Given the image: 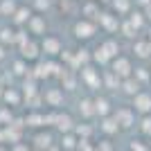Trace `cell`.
<instances>
[{
  "instance_id": "1",
  "label": "cell",
  "mask_w": 151,
  "mask_h": 151,
  "mask_svg": "<svg viewBox=\"0 0 151 151\" xmlns=\"http://www.w3.org/2000/svg\"><path fill=\"white\" fill-rule=\"evenodd\" d=\"M133 106H135V111L138 113H151V95L147 93H138L135 97H133Z\"/></svg>"
},
{
  "instance_id": "2",
  "label": "cell",
  "mask_w": 151,
  "mask_h": 151,
  "mask_svg": "<svg viewBox=\"0 0 151 151\" xmlns=\"http://www.w3.org/2000/svg\"><path fill=\"white\" fill-rule=\"evenodd\" d=\"M113 72H115L117 77H124V79H129V75H131V61H129V59H124V57L115 59V63H113Z\"/></svg>"
},
{
  "instance_id": "3",
  "label": "cell",
  "mask_w": 151,
  "mask_h": 151,
  "mask_svg": "<svg viewBox=\"0 0 151 151\" xmlns=\"http://www.w3.org/2000/svg\"><path fill=\"white\" fill-rule=\"evenodd\" d=\"M113 117L117 120V124H120L122 129H131V126H133V111H131V108H120Z\"/></svg>"
},
{
  "instance_id": "4",
  "label": "cell",
  "mask_w": 151,
  "mask_h": 151,
  "mask_svg": "<svg viewBox=\"0 0 151 151\" xmlns=\"http://www.w3.org/2000/svg\"><path fill=\"white\" fill-rule=\"evenodd\" d=\"M75 34H77V38H90L95 34V25L88 23V20H81V23L75 25Z\"/></svg>"
},
{
  "instance_id": "5",
  "label": "cell",
  "mask_w": 151,
  "mask_h": 151,
  "mask_svg": "<svg viewBox=\"0 0 151 151\" xmlns=\"http://www.w3.org/2000/svg\"><path fill=\"white\" fill-rule=\"evenodd\" d=\"M52 142H54V140H52V133H38L36 138H34V147H36L38 151H47V149H52Z\"/></svg>"
},
{
  "instance_id": "6",
  "label": "cell",
  "mask_w": 151,
  "mask_h": 151,
  "mask_svg": "<svg viewBox=\"0 0 151 151\" xmlns=\"http://www.w3.org/2000/svg\"><path fill=\"white\" fill-rule=\"evenodd\" d=\"M57 129H59L61 133H70L72 129H75V124H72V117H70V115H65V113L59 115V117H57Z\"/></svg>"
},
{
  "instance_id": "7",
  "label": "cell",
  "mask_w": 151,
  "mask_h": 151,
  "mask_svg": "<svg viewBox=\"0 0 151 151\" xmlns=\"http://www.w3.org/2000/svg\"><path fill=\"white\" fill-rule=\"evenodd\" d=\"M117 129H120V124H117V120H115V117H101V131L106 133V135L117 133Z\"/></svg>"
},
{
  "instance_id": "8",
  "label": "cell",
  "mask_w": 151,
  "mask_h": 151,
  "mask_svg": "<svg viewBox=\"0 0 151 151\" xmlns=\"http://www.w3.org/2000/svg\"><path fill=\"white\" fill-rule=\"evenodd\" d=\"M20 50H23V57L29 59V61H34V59L38 57V47H36V43H32V41L23 43V45H20Z\"/></svg>"
},
{
  "instance_id": "9",
  "label": "cell",
  "mask_w": 151,
  "mask_h": 151,
  "mask_svg": "<svg viewBox=\"0 0 151 151\" xmlns=\"http://www.w3.org/2000/svg\"><path fill=\"white\" fill-rule=\"evenodd\" d=\"M45 101L50 104V106H59L63 101V95H61V90L59 88H52V90H47L45 93Z\"/></svg>"
},
{
  "instance_id": "10",
  "label": "cell",
  "mask_w": 151,
  "mask_h": 151,
  "mask_svg": "<svg viewBox=\"0 0 151 151\" xmlns=\"http://www.w3.org/2000/svg\"><path fill=\"white\" fill-rule=\"evenodd\" d=\"M79 113L83 115V117H93L97 111H95V101H90V99H81L79 101Z\"/></svg>"
},
{
  "instance_id": "11",
  "label": "cell",
  "mask_w": 151,
  "mask_h": 151,
  "mask_svg": "<svg viewBox=\"0 0 151 151\" xmlns=\"http://www.w3.org/2000/svg\"><path fill=\"white\" fill-rule=\"evenodd\" d=\"M133 50H135V54H138L140 59H147L151 54V41H138Z\"/></svg>"
},
{
  "instance_id": "12",
  "label": "cell",
  "mask_w": 151,
  "mask_h": 151,
  "mask_svg": "<svg viewBox=\"0 0 151 151\" xmlns=\"http://www.w3.org/2000/svg\"><path fill=\"white\" fill-rule=\"evenodd\" d=\"M95 111H97L101 117H108V113H111V104H108V99L97 97V99H95Z\"/></svg>"
},
{
  "instance_id": "13",
  "label": "cell",
  "mask_w": 151,
  "mask_h": 151,
  "mask_svg": "<svg viewBox=\"0 0 151 151\" xmlns=\"http://www.w3.org/2000/svg\"><path fill=\"white\" fill-rule=\"evenodd\" d=\"M29 29H32V34H43V32H45V20L41 18V16H32Z\"/></svg>"
},
{
  "instance_id": "14",
  "label": "cell",
  "mask_w": 151,
  "mask_h": 151,
  "mask_svg": "<svg viewBox=\"0 0 151 151\" xmlns=\"http://www.w3.org/2000/svg\"><path fill=\"white\" fill-rule=\"evenodd\" d=\"M77 145H79V140H77L72 133H65V135H63V142H61V149H63V151L77 149Z\"/></svg>"
},
{
  "instance_id": "15",
  "label": "cell",
  "mask_w": 151,
  "mask_h": 151,
  "mask_svg": "<svg viewBox=\"0 0 151 151\" xmlns=\"http://www.w3.org/2000/svg\"><path fill=\"white\" fill-rule=\"evenodd\" d=\"M122 88H124V93H126V95H133V97H135V95L140 93V83L135 81V79H124Z\"/></svg>"
},
{
  "instance_id": "16",
  "label": "cell",
  "mask_w": 151,
  "mask_h": 151,
  "mask_svg": "<svg viewBox=\"0 0 151 151\" xmlns=\"http://www.w3.org/2000/svg\"><path fill=\"white\" fill-rule=\"evenodd\" d=\"M43 50L47 52V54H59L61 45H59L57 38H45V41H43Z\"/></svg>"
},
{
  "instance_id": "17",
  "label": "cell",
  "mask_w": 151,
  "mask_h": 151,
  "mask_svg": "<svg viewBox=\"0 0 151 151\" xmlns=\"http://www.w3.org/2000/svg\"><path fill=\"white\" fill-rule=\"evenodd\" d=\"M99 20H101V25L106 27L108 32H115V29H117V25H120V23H117V20H115L113 16H111V14H101V16H99Z\"/></svg>"
},
{
  "instance_id": "18",
  "label": "cell",
  "mask_w": 151,
  "mask_h": 151,
  "mask_svg": "<svg viewBox=\"0 0 151 151\" xmlns=\"http://www.w3.org/2000/svg\"><path fill=\"white\" fill-rule=\"evenodd\" d=\"M16 5H14V0H2V5H0V14H5V16H12L16 14Z\"/></svg>"
},
{
  "instance_id": "19",
  "label": "cell",
  "mask_w": 151,
  "mask_h": 151,
  "mask_svg": "<svg viewBox=\"0 0 151 151\" xmlns=\"http://www.w3.org/2000/svg\"><path fill=\"white\" fill-rule=\"evenodd\" d=\"M25 124H29V126H41V124H45V117H41V115H36V113H32V115H27V117H25Z\"/></svg>"
},
{
  "instance_id": "20",
  "label": "cell",
  "mask_w": 151,
  "mask_h": 151,
  "mask_svg": "<svg viewBox=\"0 0 151 151\" xmlns=\"http://www.w3.org/2000/svg\"><path fill=\"white\" fill-rule=\"evenodd\" d=\"M14 18H16V23H25V20H32V14L29 9H18L14 14Z\"/></svg>"
},
{
  "instance_id": "21",
  "label": "cell",
  "mask_w": 151,
  "mask_h": 151,
  "mask_svg": "<svg viewBox=\"0 0 151 151\" xmlns=\"http://www.w3.org/2000/svg\"><path fill=\"white\" fill-rule=\"evenodd\" d=\"M101 47H104V52H106L108 57H115V54H117V43H115V41H106Z\"/></svg>"
},
{
  "instance_id": "22",
  "label": "cell",
  "mask_w": 151,
  "mask_h": 151,
  "mask_svg": "<svg viewBox=\"0 0 151 151\" xmlns=\"http://www.w3.org/2000/svg\"><path fill=\"white\" fill-rule=\"evenodd\" d=\"M113 7H115V9H117L120 14H124V12H129L131 2H129V0H113Z\"/></svg>"
},
{
  "instance_id": "23",
  "label": "cell",
  "mask_w": 151,
  "mask_h": 151,
  "mask_svg": "<svg viewBox=\"0 0 151 151\" xmlns=\"http://www.w3.org/2000/svg\"><path fill=\"white\" fill-rule=\"evenodd\" d=\"M36 72H34V77H47L50 75V65H47V63H41V65H36Z\"/></svg>"
},
{
  "instance_id": "24",
  "label": "cell",
  "mask_w": 151,
  "mask_h": 151,
  "mask_svg": "<svg viewBox=\"0 0 151 151\" xmlns=\"http://www.w3.org/2000/svg\"><path fill=\"white\" fill-rule=\"evenodd\" d=\"M129 23H131L135 29H140L142 27V14L140 12H135V14H131V18H129Z\"/></svg>"
},
{
  "instance_id": "25",
  "label": "cell",
  "mask_w": 151,
  "mask_h": 151,
  "mask_svg": "<svg viewBox=\"0 0 151 151\" xmlns=\"http://www.w3.org/2000/svg\"><path fill=\"white\" fill-rule=\"evenodd\" d=\"M5 101H7V104H18V93L9 88V90L5 93Z\"/></svg>"
},
{
  "instance_id": "26",
  "label": "cell",
  "mask_w": 151,
  "mask_h": 151,
  "mask_svg": "<svg viewBox=\"0 0 151 151\" xmlns=\"http://www.w3.org/2000/svg\"><path fill=\"white\" fill-rule=\"evenodd\" d=\"M93 57H95V61H99V63H106V61H108V54L104 52V47H97Z\"/></svg>"
},
{
  "instance_id": "27",
  "label": "cell",
  "mask_w": 151,
  "mask_h": 151,
  "mask_svg": "<svg viewBox=\"0 0 151 151\" xmlns=\"http://www.w3.org/2000/svg\"><path fill=\"white\" fill-rule=\"evenodd\" d=\"M83 77H86V81H88L90 86H97V77H95V72L90 68H83Z\"/></svg>"
},
{
  "instance_id": "28",
  "label": "cell",
  "mask_w": 151,
  "mask_h": 151,
  "mask_svg": "<svg viewBox=\"0 0 151 151\" xmlns=\"http://www.w3.org/2000/svg\"><path fill=\"white\" fill-rule=\"evenodd\" d=\"M14 38H16V36H14L12 29H2V32H0V41H2V43H12Z\"/></svg>"
},
{
  "instance_id": "29",
  "label": "cell",
  "mask_w": 151,
  "mask_h": 151,
  "mask_svg": "<svg viewBox=\"0 0 151 151\" xmlns=\"http://www.w3.org/2000/svg\"><path fill=\"white\" fill-rule=\"evenodd\" d=\"M142 133H145L147 138H151V115H147L145 120H142Z\"/></svg>"
},
{
  "instance_id": "30",
  "label": "cell",
  "mask_w": 151,
  "mask_h": 151,
  "mask_svg": "<svg viewBox=\"0 0 151 151\" xmlns=\"http://www.w3.org/2000/svg\"><path fill=\"white\" fill-rule=\"evenodd\" d=\"M86 61H88V54H86V50H79V52L75 54V65H77V63H86Z\"/></svg>"
},
{
  "instance_id": "31",
  "label": "cell",
  "mask_w": 151,
  "mask_h": 151,
  "mask_svg": "<svg viewBox=\"0 0 151 151\" xmlns=\"http://www.w3.org/2000/svg\"><path fill=\"white\" fill-rule=\"evenodd\" d=\"M95 151H113V147H111V142H108V140H101L99 145L95 147Z\"/></svg>"
},
{
  "instance_id": "32",
  "label": "cell",
  "mask_w": 151,
  "mask_h": 151,
  "mask_svg": "<svg viewBox=\"0 0 151 151\" xmlns=\"http://www.w3.org/2000/svg\"><path fill=\"white\" fill-rule=\"evenodd\" d=\"M131 151H149L145 147V142H140V140H133L131 142Z\"/></svg>"
},
{
  "instance_id": "33",
  "label": "cell",
  "mask_w": 151,
  "mask_h": 151,
  "mask_svg": "<svg viewBox=\"0 0 151 151\" xmlns=\"http://www.w3.org/2000/svg\"><path fill=\"white\" fill-rule=\"evenodd\" d=\"M122 32H124V36H133V34H135V27H133L131 23H124V25H122Z\"/></svg>"
},
{
  "instance_id": "34",
  "label": "cell",
  "mask_w": 151,
  "mask_h": 151,
  "mask_svg": "<svg viewBox=\"0 0 151 151\" xmlns=\"http://www.w3.org/2000/svg\"><path fill=\"white\" fill-rule=\"evenodd\" d=\"M115 77H117L115 72H113V75H108V77H106V86H108V88H115V86H117V79H115Z\"/></svg>"
},
{
  "instance_id": "35",
  "label": "cell",
  "mask_w": 151,
  "mask_h": 151,
  "mask_svg": "<svg viewBox=\"0 0 151 151\" xmlns=\"http://www.w3.org/2000/svg\"><path fill=\"white\" fill-rule=\"evenodd\" d=\"M135 75H138V79H142V81H147V79H149V72H147L145 68H138V70H135Z\"/></svg>"
},
{
  "instance_id": "36",
  "label": "cell",
  "mask_w": 151,
  "mask_h": 151,
  "mask_svg": "<svg viewBox=\"0 0 151 151\" xmlns=\"http://www.w3.org/2000/svg\"><path fill=\"white\" fill-rule=\"evenodd\" d=\"M83 14H88V16H101V14H97V9H95V5H86V9H83Z\"/></svg>"
},
{
  "instance_id": "37",
  "label": "cell",
  "mask_w": 151,
  "mask_h": 151,
  "mask_svg": "<svg viewBox=\"0 0 151 151\" xmlns=\"http://www.w3.org/2000/svg\"><path fill=\"white\" fill-rule=\"evenodd\" d=\"M50 7V0H36V9H41V12H45Z\"/></svg>"
},
{
  "instance_id": "38",
  "label": "cell",
  "mask_w": 151,
  "mask_h": 151,
  "mask_svg": "<svg viewBox=\"0 0 151 151\" xmlns=\"http://www.w3.org/2000/svg\"><path fill=\"white\" fill-rule=\"evenodd\" d=\"M14 72H16V75H23V72H25V63L18 61L16 65H14Z\"/></svg>"
},
{
  "instance_id": "39",
  "label": "cell",
  "mask_w": 151,
  "mask_h": 151,
  "mask_svg": "<svg viewBox=\"0 0 151 151\" xmlns=\"http://www.w3.org/2000/svg\"><path fill=\"white\" fill-rule=\"evenodd\" d=\"M77 133L83 135V140H86V135H90V129H88V126H77Z\"/></svg>"
},
{
  "instance_id": "40",
  "label": "cell",
  "mask_w": 151,
  "mask_h": 151,
  "mask_svg": "<svg viewBox=\"0 0 151 151\" xmlns=\"http://www.w3.org/2000/svg\"><path fill=\"white\" fill-rule=\"evenodd\" d=\"M12 151H29V147H27V145H20V142H18V145H14Z\"/></svg>"
},
{
  "instance_id": "41",
  "label": "cell",
  "mask_w": 151,
  "mask_h": 151,
  "mask_svg": "<svg viewBox=\"0 0 151 151\" xmlns=\"http://www.w3.org/2000/svg\"><path fill=\"white\" fill-rule=\"evenodd\" d=\"M138 2H140V5H145V7H147V5H151V0H138Z\"/></svg>"
},
{
  "instance_id": "42",
  "label": "cell",
  "mask_w": 151,
  "mask_h": 151,
  "mask_svg": "<svg viewBox=\"0 0 151 151\" xmlns=\"http://www.w3.org/2000/svg\"><path fill=\"white\" fill-rule=\"evenodd\" d=\"M147 18H151V5H147Z\"/></svg>"
},
{
  "instance_id": "43",
  "label": "cell",
  "mask_w": 151,
  "mask_h": 151,
  "mask_svg": "<svg viewBox=\"0 0 151 151\" xmlns=\"http://www.w3.org/2000/svg\"><path fill=\"white\" fill-rule=\"evenodd\" d=\"M47 151H63L61 147H52V149H47Z\"/></svg>"
},
{
  "instance_id": "44",
  "label": "cell",
  "mask_w": 151,
  "mask_h": 151,
  "mask_svg": "<svg viewBox=\"0 0 151 151\" xmlns=\"http://www.w3.org/2000/svg\"><path fill=\"white\" fill-rule=\"evenodd\" d=\"M5 57V50H2V45H0V59Z\"/></svg>"
},
{
  "instance_id": "45",
  "label": "cell",
  "mask_w": 151,
  "mask_h": 151,
  "mask_svg": "<svg viewBox=\"0 0 151 151\" xmlns=\"http://www.w3.org/2000/svg\"><path fill=\"white\" fill-rule=\"evenodd\" d=\"M0 151H7V149H5V145H0Z\"/></svg>"
},
{
  "instance_id": "46",
  "label": "cell",
  "mask_w": 151,
  "mask_h": 151,
  "mask_svg": "<svg viewBox=\"0 0 151 151\" xmlns=\"http://www.w3.org/2000/svg\"><path fill=\"white\" fill-rule=\"evenodd\" d=\"M104 2H108V0H104Z\"/></svg>"
}]
</instances>
